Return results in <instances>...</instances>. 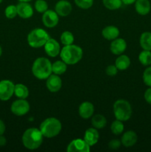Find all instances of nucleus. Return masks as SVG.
Segmentation results:
<instances>
[{
  "label": "nucleus",
  "mask_w": 151,
  "mask_h": 152,
  "mask_svg": "<svg viewBox=\"0 0 151 152\" xmlns=\"http://www.w3.org/2000/svg\"><path fill=\"white\" fill-rule=\"evenodd\" d=\"M44 136L40 129L30 128L24 132L22 135V143L24 146L30 150H35L39 148L43 141Z\"/></svg>",
  "instance_id": "1"
},
{
  "label": "nucleus",
  "mask_w": 151,
  "mask_h": 152,
  "mask_svg": "<svg viewBox=\"0 0 151 152\" xmlns=\"http://www.w3.org/2000/svg\"><path fill=\"white\" fill-rule=\"evenodd\" d=\"M83 50L81 48L76 45H65L60 51V56L62 61L67 65H75L81 59Z\"/></svg>",
  "instance_id": "2"
},
{
  "label": "nucleus",
  "mask_w": 151,
  "mask_h": 152,
  "mask_svg": "<svg viewBox=\"0 0 151 152\" xmlns=\"http://www.w3.org/2000/svg\"><path fill=\"white\" fill-rule=\"evenodd\" d=\"M32 73L37 79L46 80L52 74L51 62L47 58H37L33 64Z\"/></svg>",
  "instance_id": "3"
},
{
  "label": "nucleus",
  "mask_w": 151,
  "mask_h": 152,
  "mask_svg": "<svg viewBox=\"0 0 151 152\" xmlns=\"http://www.w3.org/2000/svg\"><path fill=\"white\" fill-rule=\"evenodd\" d=\"M39 129L44 137H54L60 133L62 130V123L58 119L50 117L41 123Z\"/></svg>",
  "instance_id": "4"
},
{
  "label": "nucleus",
  "mask_w": 151,
  "mask_h": 152,
  "mask_svg": "<svg viewBox=\"0 0 151 152\" xmlns=\"http://www.w3.org/2000/svg\"><path fill=\"white\" fill-rule=\"evenodd\" d=\"M49 39L50 36L47 31L41 28H36L28 34V42L30 47L38 48L44 46Z\"/></svg>",
  "instance_id": "5"
},
{
  "label": "nucleus",
  "mask_w": 151,
  "mask_h": 152,
  "mask_svg": "<svg viewBox=\"0 0 151 152\" xmlns=\"http://www.w3.org/2000/svg\"><path fill=\"white\" fill-rule=\"evenodd\" d=\"M113 113L116 120L127 121L132 115L131 105L127 100L118 99L113 105Z\"/></svg>",
  "instance_id": "6"
},
{
  "label": "nucleus",
  "mask_w": 151,
  "mask_h": 152,
  "mask_svg": "<svg viewBox=\"0 0 151 152\" xmlns=\"http://www.w3.org/2000/svg\"><path fill=\"white\" fill-rule=\"evenodd\" d=\"M15 85L10 80H4L0 82V100L7 101L14 94Z\"/></svg>",
  "instance_id": "7"
},
{
  "label": "nucleus",
  "mask_w": 151,
  "mask_h": 152,
  "mask_svg": "<svg viewBox=\"0 0 151 152\" xmlns=\"http://www.w3.org/2000/svg\"><path fill=\"white\" fill-rule=\"evenodd\" d=\"M10 110L16 116L25 115L30 111V104L25 99H17L12 103Z\"/></svg>",
  "instance_id": "8"
},
{
  "label": "nucleus",
  "mask_w": 151,
  "mask_h": 152,
  "mask_svg": "<svg viewBox=\"0 0 151 152\" xmlns=\"http://www.w3.org/2000/svg\"><path fill=\"white\" fill-rule=\"evenodd\" d=\"M90 146L84 141V140L76 139L71 141L67 148L68 152H89Z\"/></svg>",
  "instance_id": "9"
},
{
  "label": "nucleus",
  "mask_w": 151,
  "mask_h": 152,
  "mask_svg": "<svg viewBox=\"0 0 151 152\" xmlns=\"http://www.w3.org/2000/svg\"><path fill=\"white\" fill-rule=\"evenodd\" d=\"M59 15L56 11L51 10H46L42 16V22L45 27L49 28H54L59 23Z\"/></svg>",
  "instance_id": "10"
},
{
  "label": "nucleus",
  "mask_w": 151,
  "mask_h": 152,
  "mask_svg": "<svg viewBox=\"0 0 151 152\" xmlns=\"http://www.w3.org/2000/svg\"><path fill=\"white\" fill-rule=\"evenodd\" d=\"M45 53L51 57H56L60 53V45L55 39L50 38L44 44Z\"/></svg>",
  "instance_id": "11"
},
{
  "label": "nucleus",
  "mask_w": 151,
  "mask_h": 152,
  "mask_svg": "<svg viewBox=\"0 0 151 152\" xmlns=\"http://www.w3.org/2000/svg\"><path fill=\"white\" fill-rule=\"evenodd\" d=\"M62 86V80L59 75L56 74H50L48 77L47 78V81H46V86H47V89L50 91L52 93H55V92L59 91L61 89Z\"/></svg>",
  "instance_id": "12"
},
{
  "label": "nucleus",
  "mask_w": 151,
  "mask_h": 152,
  "mask_svg": "<svg viewBox=\"0 0 151 152\" xmlns=\"http://www.w3.org/2000/svg\"><path fill=\"white\" fill-rule=\"evenodd\" d=\"M17 9V15H19L22 19H28L30 18L33 14V9L30 4L25 1H20L16 5Z\"/></svg>",
  "instance_id": "13"
},
{
  "label": "nucleus",
  "mask_w": 151,
  "mask_h": 152,
  "mask_svg": "<svg viewBox=\"0 0 151 152\" xmlns=\"http://www.w3.org/2000/svg\"><path fill=\"white\" fill-rule=\"evenodd\" d=\"M55 11L60 16H67L72 11V5L67 0H60L55 6Z\"/></svg>",
  "instance_id": "14"
},
{
  "label": "nucleus",
  "mask_w": 151,
  "mask_h": 152,
  "mask_svg": "<svg viewBox=\"0 0 151 152\" xmlns=\"http://www.w3.org/2000/svg\"><path fill=\"white\" fill-rule=\"evenodd\" d=\"M127 48L125 40L121 38H116L113 40L110 44V50L113 54L120 55L124 52Z\"/></svg>",
  "instance_id": "15"
},
{
  "label": "nucleus",
  "mask_w": 151,
  "mask_h": 152,
  "mask_svg": "<svg viewBox=\"0 0 151 152\" xmlns=\"http://www.w3.org/2000/svg\"><path fill=\"white\" fill-rule=\"evenodd\" d=\"M94 113V106L90 102H84L78 108V114L83 119H88L93 116Z\"/></svg>",
  "instance_id": "16"
},
{
  "label": "nucleus",
  "mask_w": 151,
  "mask_h": 152,
  "mask_svg": "<svg viewBox=\"0 0 151 152\" xmlns=\"http://www.w3.org/2000/svg\"><path fill=\"white\" fill-rule=\"evenodd\" d=\"M99 134L98 132L97 129L90 128L87 130H86L84 133V140L90 146H93L95 144H96L99 141Z\"/></svg>",
  "instance_id": "17"
},
{
  "label": "nucleus",
  "mask_w": 151,
  "mask_h": 152,
  "mask_svg": "<svg viewBox=\"0 0 151 152\" xmlns=\"http://www.w3.org/2000/svg\"><path fill=\"white\" fill-rule=\"evenodd\" d=\"M138 140L137 134L133 131H128V132H125L121 137V144H123L124 146L126 148H129V147H132L136 143Z\"/></svg>",
  "instance_id": "18"
},
{
  "label": "nucleus",
  "mask_w": 151,
  "mask_h": 152,
  "mask_svg": "<svg viewBox=\"0 0 151 152\" xmlns=\"http://www.w3.org/2000/svg\"><path fill=\"white\" fill-rule=\"evenodd\" d=\"M135 8L139 14L144 16L150 11V2L149 0H136L135 2Z\"/></svg>",
  "instance_id": "19"
},
{
  "label": "nucleus",
  "mask_w": 151,
  "mask_h": 152,
  "mask_svg": "<svg viewBox=\"0 0 151 152\" xmlns=\"http://www.w3.org/2000/svg\"><path fill=\"white\" fill-rule=\"evenodd\" d=\"M119 35V30L113 25L107 26L102 30V36L107 40H113L118 38Z\"/></svg>",
  "instance_id": "20"
},
{
  "label": "nucleus",
  "mask_w": 151,
  "mask_h": 152,
  "mask_svg": "<svg viewBox=\"0 0 151 152\" xmlns=\"http://www.w3.org/2000/svg\"><path fill=\"white\" fill-rule=\"evenodd\" d=\"M115 65L119 71H124L130 65V59L127 55H121L115 59Z\"/></svg>",
  "instance_id": "21"
},
{
  "label": "nucleus",
  "mask_w": 151,
  "mask_h": 152,
  "mask_svg": "<svg viewBox=\"0 0 151 152\" xmlns=\"http://www.w3.org/2000/svg\"><path fill=\"white\" fill-rule=\"evenodd\" d=\"M14 94L19 99H26L29 96V90L23 84H16L14 87Z\"/></svg>",
  "instance_id": "22"
},
{
  "label": "nucleus",
  "mask_w": 151,
  "mask_h": 152,
  "mask_svg": "<svg viewBox=\"0 0 151 152\" xmlns=\"http://www.w3.org/2000/svg\"><path fill=\"white\" fill-rule=\"evenodd\" d=\"M140 45L143 50H151V32H144L140 37Z\"/></svg>",
  "instance_id": "23"
},
{
  "label": "nucleus",
  "mask_w": 151,
  "mask_h": 152,
  "mask_svg": "<svg viewBox=\"0 0 151 152\" xmlns=\"http://www.w3.org/2000/svg\"><path fill=\"white\" fill-rule=\"evenodd\" d=\"M91 123L96 129H102L107 124V120L102 114H96L92 117Z\"/></svg>",
  "instance_id": "24"
},
{
  "label": "nucleus",
  "mask_w": 151,
  "mask_h": 152,
  "mask_svg": "<svg viewBox=\"0 0 151 152\" xmlns=\"http://www.w3.org/2000/svg\"><path fill=\"white\" fill-rule=\"evenodd\" d=\"M67 70V64L64 61L58 60L52 64V72L56 75L64 74Z\"/></svg>",
  "instance_id": "25"
},
{
  "label": "nucleus",
  "mask_w": 151,
  "mask_h": 152,
  "mask_svg": "<svg viewBox=\"0 0 151 152\" xmlns=\"http://www.w3.org/2000/svg\"><path fill=\"white\" fill-rule=\"evenodd\" d=\"M139 60L141 64L144 66L151 65V51L150 50H144L139 55Z\"/></svg>",
  "instance_id": "26"
},
{
  "label": "nucleus",
  "mask_w": 151,
  "mask_h": 152,
  "mask_svg": "<svg viewBox=\"0 0 151 152\" xmlns=\"http://www.w3.org/2000/svg\"><path fill=\"white\" fill-rule=\"evenodd\" d=\"M104 6L109 10H114L120 8L123 4L121 0H102Z\"/></svg>",
  "instance_id": "27"
},
{
  "label": "nucleus",
  "mask_w": 151,
  "mask_h": 152,
  "mask_svg": "<svg viewBox=\"0 0 151 152\" xmlns=\"http://www.w3.org/2000/svg\"><path fill=\"white\" fill-rule=\"evenodd\" d=\"M124 124H123L122 121L121 120H116L115 121L113 122V123L111 124L110 129L111 132L114 134L115 135H119L124 131Z\"/></svg>",
  "instance_id": "28"
},
{
  "label": "nucleus",
  "mask_w": 151,
  "mask_h": 152,
  "mask_svg": "<svg viewBox=\"0 0 151 152\" xmlns=\"http://www.w3.org/2000/svg\"><path fill=\"white\" fill-rule=\"evenodd\" d=\"M60 39L64 45H70L73 43L74 37L72 33L70 31H65L61 35Z\"/></svg>",
  "instance_id": "29"
},
{
  "label": "nucleus",
  "mask_w": 151,
  "mask_h": 152,
  "mask_svg": "<svg viewBox=\"0 0 151 152\" xmlns=\"http://www.w3.org/2000/svg\"><path fill=\"white\" fill-rule=\"evenodd\" d=\"M48 8V4L44 0H36L35 2V9L38 13H44Z\"/></svg>",
  "instance_id": "30"
},
{
  "label": "nucleus",
  "mask_w": 151,
  "mask_h": 152,
  "mask_svg": "<svg viewBox=\"0 0 151 152\" xmlns=\"http://www.w3.org/2000/svg\"><path fill=\"white\" fill-rule=\"evenodd\" d=\"M6 17L8 18V19H13V18L16 17V16L17 15V9H16V6L13 5H9L6 7L5 11Z\"/></svg>",
  "instance_id": "31"
},
{
  "label": "nucleus",
  "mask_w": 151,
  "mask_h": 152,
  "mask_svg": "<svg viewBox=\"0 0 151 152\" xmlns=\"http://www.w3.org/2000/svg\"><path fill=\"white\" fill-rule=\"evenodd\" d=\"M76 4L82 9H88L93 6V0H74Z\"/></svg>",
  "instance_id": "32"
},
{
  "label": "nucleus",
  "mask_w": 151,
  "mask_h": 152,
  "mask_svg": "<svg viewBox=\"0 0 151 152\" xmlns=\"http://www.w3.org/2000/svg\"><path fill=\"white\" fill-rule=\"evenodd\" d=\"M143 81L146 86L151 87V66L147 68L144 71Z\"/></svg>",
  "instance_id": "33"
},
{
  "label": "nucleus",
  "mask_w": 151,
  "mask_h": 152,
  "mask_svg": "<svg viewBox=\"0 0 151 152\" xmlns=\"http://www.w3.org/2000/svg\"><path fill=\"white\" fill-rule=\"evenodd\" d=\"M117 72H118V68L115 65H109L106 68V74L110 77H113L117 74Z\"/></svg>",
  "instance_id": "34"
},
{
  "label": "nucleus",
  "mask_w": 151,
  "mask_h": 152,
  "mask_svg": "<svg viewBox=\"0 0 151 152\" xmlns=\"http://www.w3.org/2000/svg\"><path fill=\"white\" fill-rule=\"evenodd\" d=\"M121 141H119L118 140H111L110 142L108 143V146H109L110 148H111V149H118V148H120V146H121Z\"/></svg>",
  "instance_id": "35"
},
{
  "label": "nucleus",
  "mask_w": 151,
  "mask_h": 152,
  "mask_svg": "<svg viewBox=\"0 0 151 152\" xmlns=\"http://www.w3.org/2000/svg\"><path fill=\"white\" fill-rule=\"evenodd\" d=\"M144 99L147 103L151 105V87L147 88L144 93Z\"/></svg>",
  "instance_id": "36"
},
{
  "label": "nucleus",
  "mask_w": 151,
  "mask_h": 152,
  "mask_svg": "<svg viewBox=\"0 0 151 152\" xmlns=\"http://www.w3.org/2000/svg\"><path fill=\"white\" fill-rule=\"evenodd\" d=\"M5 132V125L2 120H0V136L2 135Z\"/></svg>",
  "instance_id": "37"
},
{
  "label": "nucleus",
  "mask_w": 151,
  "mask_h": 152,
  "mask_svg": "<svg viewBox=\"0 0 151 152\" xmlns=\"http://www.w3.org/2000/svg\"><path fill=\"white\" fill-rule=\"evenodd\" d=\"M6 142H7L6 138L4 137H3L2 135H1L0 136V146H4V145H5Z\"/></svg>",
  "instance_id": "38"
},
{
  "label": "nucleus",
  "mask_w": 151,
  "mask_h": 152,
  "mask_svg": "<svg viewBox=\"0 0 151 152\" xmlns=\"http://www.w3.org/2000/svg\"><path fill=\"white\" fill-rule=\"evenodd\" d=\"M136 0H121L123 4H126V5H129V4H132L133 3L136 2Z\"/></svg>",
  "instance_id": "39"
},
{
  "label": "nucleus",
  "mask_w": 151,
  "mask_h": 152,
  "mask_svg": "<svg viewBox=\"0 0 151 152\" xmlns=\"http://www.w3.org/2000/svg\"><path fill=\"white\" fill-rule=\"evenodd\" d=\"M19 1H25V2H29V1H32V0H19Z\"/></svg>",
  "instance_id": "40"
},
{
  "label": "nucleus",
  "mask_w": 151,
  "mask_h": 152,
  "mask_svg": "<svg viewBox=\"0 0 151 152\" xmlns=\"http://www.w3.org/2000/svg\"><path fill=\"white\" fill-rule=\"evenodd\" d=\"M1 53H2V50H1V46H0V56H1Z\"/></svg>",
  "instance_id": "41"
},
{
  "label": "nucleus",
  "mask_w": 151,
  "mask_h": 152,
  "mask_svg": "<svg viewBox=\"0 0 151 152\" xmlns=\"http://www.w3.org/2000/svg\"><path fill=\"white\" fill-rule=\"evenodd\" d=\"M3 0H0V3H1V1H2Z\"/></svg>",
  "instance_id": "42"
}]
</instances>
